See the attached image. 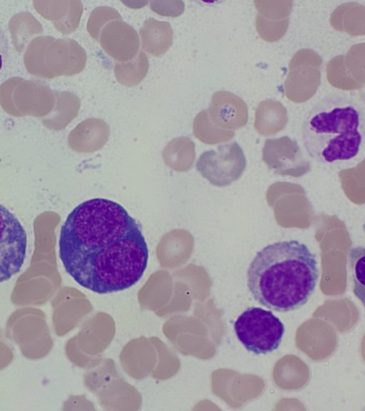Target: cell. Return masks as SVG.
Returning a JSON list of instances; mask_svg holds the SVG:
<instances>
[{
	"mask_svg": "<svg viewBox=\"0 0 365 411\" xmlns=\"http://www.w3.org/2000/svg\"><path fill=\"white\" fill-rule=\"evenodd\" d=\"M59 257L81 286L104 294L134 285L148 265L139 224L119 203L96 198L75 207L60 232Z\"/></svg>",
	"mask_w": 365,
	"mask_h": 411,
	"instance_id": "obj_1",
	"label": "cell"
},
{
	"mask_svg": "<svg viewBox=\"0 0 365 411\" xmlns=\"http://www.w3.org/2000/svg\"><path fill=\"white\" fill-rule=\"evenodd\" d=\"M319 271L316 255L296 240L277 241L259 250L247 271L253 298L277 312L305 305L315 290Z\"/></svg>",
	"mask_w": 365,
	"mask_h": 411,
	"instance_id": "obj_2",
	"label": "cell"
},
{
	"mask_svg": "<svg viewBox=\"0 0 365 411\" xmlns=\"http://www.w3.org/2000/svg\"><path fill=\"white\" fill-rule=\"evenodd\" d=\"M364 115L360 104L341 93H331L307 113L302 138L309 156L322 164L356 157L362 147Z\"/></svg>",
	"mask_w": 365,
	"mask_h": 411,
	"instance_id": "obj_3",
	"label": "cell"
},
{
	"mask_svg": "<svg viewBox=\"0 0 365 411\" xmlns=\"http://www.w3.org/2000/svg\"><path fill=\"white\" fill-rule=\"evenodd\" d=\"M234 331L247 351L265 355L279 347L285 329L282 322L271 311L250 307L235 320Z\"/></svg>",
	"mask_w": 365,
	"mask_h": 411,
	"instance_id": "obj_4",
	"label": "cell"
},
{
	"mask_svg": "<svg viewBox=\"0 0 365 411\" xmlns=\"http://www.w3.org/2000/svg\"><path fill=\"white\" fill-rule=\"evenodd\" d=\"M246 165L243 150L237 141H232L202 153L196 168L210 183L226 186L241 177Z\"/></svg>",
	"mask_w": 365,
	"mask_h": 411,
	"instance_id": "obj_5",
	"label": "cell"
},
{
	"mask_svg": "<svg viewBox=\"0 0 365 411\" xmlns=\"http://www.w3.org/2000/svg\"><path fill=\"white\" fill-rule=\"evenodd\" d=\"M27 236L17 218L0 205V283L17 274L26 258Z\"/></svg>",
	"mask_w": 365,
	"mask_h": 411,
	"instance_id": "obj_6",
	"label": "cell"
},
{
	"mask_svg": "<svg viewBox=\"0 0 365 411\" xmlns=\"http://www.w3.org/2000/svg\"><path fill=\"white\" fill-rule=\"evenodd\" d=\"M98 40L105 52L118 62L130 61L139 52L137 31L122 19L113 20L105 25Z\"/></svg>",
	"mask_w": 365,
	"mask_h": 411,
	"instance_id": "obj_7",
	"label": "cell"
},
{
	"mask_svg": "<svg viewBox=\"0 0 365 411\" xmlns=\"http://www.w3.org/2000/svg\"><path fill=\"white\" fill-rule=\"evenodd\" d=\"M143 49L148 54L159 56L172 46L173 31L168 21L149 18L140 29Z\"/></svg>",
	"mask_w": 365,
	"mask_h": 411,
	"instance_id": "obj_8",
	"label": "cell"
},
{
	"mask_svg": "<svg viewBox=\"0 0 365 411\" xmlns=\"http://www.w3.org/2000/svg\"><path fill=\"white\" fill-rule=\"evenodd\" d=\"M149 68V61L147 55L140 51L130 61L115 62L114 73L116 80L126 86H133L142 81L145 77Z\"/></svg>",
	"mask_w": 365,
	"mask_h": 411,
	"instance_id": "obj_9",
	"label": "cell"
},
{
	"mask_svg": "<svg viewBox=\"0 0 365 411\" xmlns=\"http://www.w3.org/2000/svg\"><path fill=\"white\" fill-rule=\"evenodd\" d=\"M80 145L84 151H93L101 148L109 133L108 124L97 118H89L78 124L76 129Z\"/></svg>",
	"mask_w": 365,
	"mask_h": 411,
	"instance_id": "obj_10",
	"label": "cell"
},
{
	"mask_svg": "<svg viewBox=\"0 0 365 411\" xmlns=\"http://www.w3.org/2000/svg\"><path fill=\"white\" fill-rule=\"evenodd\" d=\"M122 19L118 11L110 6H101L95 8L91 13L87 23V31L95 39H98L102 29L108 22Z\"/></svg>",
	"mask_w": 365,
	"mask_h": 411,
	"instance_id": "obj_11",
	"label": "cell"
},
{
	"mask_svg": "<svg viewBox=\"0 0 365 411\" xmlns=\"http://www.w3.org/2000/svg\"><path fill=\"white\" fill-rule=\"evenodd\" d=\"M350 264L352 270L354 290L362 291L364 282V249L362 247H356L351 250L350 252Z\"/></svg>",
	"mask_w": 365,
	"mask_h": 411,
	"instance_id": "obj_12",
	"label": "cell"
},
{
	"mask_svg": "<svg viewBox=\"0 0 365 411\" xmlns=\"http://www.w3.org/2000/svg\"><path fill=\"white\" fill-rule=\"evenodd\" d=\"M151 10L164 16L177 17L180 16L185 9V4L182 1H151L150 2Z\"/></svg>",
	"mask_w": 365,
	"mask_h": 411,
	"instance_id": "obj_13",
	"label": "cell"
},
{
	"mask_svg": "<svg viewBox=\"0 0 365 411\" xmlns=\"http://www.w3.org/2000/svg\"><path fill=\"white\" fill-rule=\"evenodd\" d=\"M9 41L2 28L0 26V71L4 68L9 59Z\"/></svg>",
	"mask_w": 365,
	"mask_h": 411,
	"instance_id": "obj_14",
	"label": "cell"
},
{
	"mask_svg": "<svg viewBox=\"0 0 365 411\" xmlns=\"http://www.w3.org/2000/svg\"><path fill=\"white\" fill-rule=\"evenodd\" d=\"M122 3L125 4L127 6L131 8H140L144 6L145 4L148 3V1H122Z\"/></svg>",
	"mask_w": 365,
	"mask_h": 411,
	"instance_id": "obj_15",
	"label": "cell"
}]
</instances>
